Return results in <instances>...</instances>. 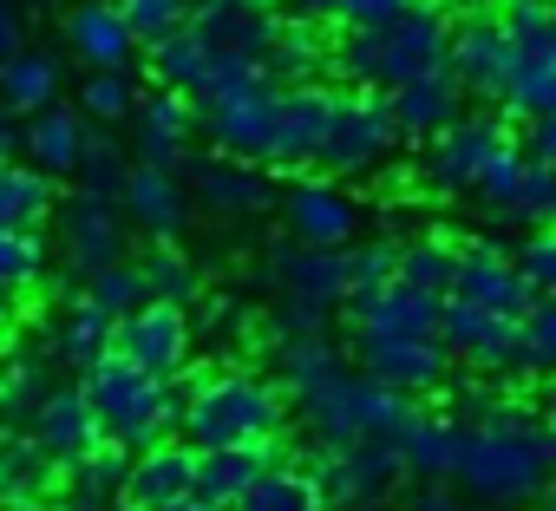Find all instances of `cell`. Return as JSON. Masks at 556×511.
Returning <instances> with one entry per match:
<instances>
[{
	"instance_id": "25",
	"label": "cell",
	"mask_w": 556,
	"mask_h": 511,
	"mask_svg": "<svg viewBox=\"0 0 556 511\" xmlns=\"http://www.w3.org/2000/svg\"><path fill=\"white\" fill-rule=\"evenodd\" d=\"M27 433L47 446V459H53V465H66L73 452H86V446L99 439V420H92L86 387H79V381H73V387H47V394H40V407H34V420H27Z\"/></svg>"
},
{
	"instance_id": "29",
	"label": "cell",
	"mask_w": 556,
	"mask_h": 511,
	"mask_svg": "<svg viewBox=\"0 0 556 511\" xmlns=\"http://www.w3.org/2000/svg\"><path fill=\"white\" fill-rule=\"evenodd\" d=\"M262 79L268 86H302V79H328V40L315 21H282L275 47L262 53Z\"/></svg>"
},
{
	"instance_id": "24",
	"label": "cell",
	"mask_w": 556,
	"mask_h": 511,
	"mask_svg": "<svg viewBox=\"0 0 556 511\" xmlns=\"http://www.w3.org/2000/svg\"><path fill=\"white\" fill-rule=\"evenodd\" d=\"M439 302L445 296H426V289H406V283H380V289H361L348 296V328H374V335H439Z\"/></svg>"
},
{
	"instance_id": "13",
	"label": "cell",
	"mask_w": 556,
	"mask_h": 511,
	"mask_svg": "<svg viewBox=\"0 0 556 511\" xmlns=\"http://www.w3.org/2000/svg\"><path fill=\"white\" fill-rule=\"evenodd\" d=\"M439 341L452 361L478 367V374H523L517 361V322L510 315H491V309H471L458 296L439 302Z\"/></svg>"
},
{
	"instance_id": "27",
	"label": "cell",
	"mask_w": 556,
	"mask_h": 511,
	"mask_svg": "<svg viewBox=\"0 0 556 511\" xmlns=\"http://www.w3.org/2000/svg\"><path fill=\"white\" fill-rule=\"evenodd\" d=\"M66 47H73V60L92 66V73L131 60V34H125V21H118L112 0H79V8H66Z\"/></svg>"
},
{
	"instance_id": "47",
	"label": "cell",
	"mask_w": 556,
	"mask_h": 511,
	"mask_svg": "<svg viewBox=\"0 0 556 511\" xmlns=\"http://www.w3.org/2000/svg\"><path fill=\"white\" fill-rule=\"evenodd\" d=\"M517 171H523V151H517V138H504V145L478 164V177H471V190H465V197H478V203H484V216H497V210L510 203V190H517Z\"/></svg>"
},
{
	"instance_id": "40",
	"label": "cell",
	"mask_w": 556,
	"mask_h": 511,
	"mask_svg": "<svg viewBox=\"0 0 556 511\" xmlns=\"http://www.w3.org/2000/svg\"><path fill=\"white\" fill-rule=\"evenodd\" d=\"M138 270H144V289L157 296V302H197V263L177 249V242H151L144 256H138Z\"/></svg>"
},
{
	"instance_id": "15",
	"label": "cell",
	"mask_w": 556,
	"mask_h": 511,
	"mask_svg": "<svg viewBox=\"0 0 556 511\" xmlns=\"http://www.w3.org/2000/svg\"><path fill=\"white\" fill-rule=\"evenodd\" d=\"M275 210H282V223H289L295 242H321V249H348L354 229H361L354 203L328 177H315V171H295V184L275 190Z\"/></svg>"
},
{
	"instance_id": "1",
	"label": "cell",
	"mask_w": 556,
	"mask_h": 511,
	"mask_svg": "<svg viewBox=\"0 0 556 511\" xmlns=\"http://www.w3.org/2000/svg\"><path fill=\"white\" fill-rule=\"evenodd\" d=\"M549 465H556V433L543 426V413L517 407V400H497L484 420L458 426V459H452V478L497 504V511H517L530 498L549 491Z\"/></svg>"
},
{
	"instance_id": "12",
	"label": "cell",
	"mask_w": 556,
	"mask_h": 511,
	"mask_svg": "<svg viewBox=\"0 0 556 511\" xmlns=\"http://www.w3.org/2000/svg\"><path fill=\"white\" fill-rule=\"evenodd\" d=\"M177 184L197 197V203H210V210H223V216H255V210H275V184H268V171L262 164H249V158H223V151H184L177 158Z\"/></svg>"
},
{
	"instance_id": "50",
	"label": "cell",
	"mask_w": 556,
	"mask_h": 511,
	"mask_svg": "<svg viewBox=\"0 0 556 511\" xmlns=\"http://www.w3.org/2000/svg\"><path fill=\"white\" fill-rule=\"evenodd\" d=\"M393 256H400V242H387V236H374V242H348V296L393 283Z\"/></svg>"
},
{
	"instance_id": "9",
	"label": "cell",
	"mask_w": 556,
	"mask_h": 511,
	"mask_svg": "<svg viewBox=\"0 0 556 511\" xmlns=\"http://www.w3.org/2000/svg\"><path fill=\"white\" fill-rule=\"evenodd\" d=\"M262 289L268 296H302L321 309L348 302V249H321V242H295V236H275L262 249Z\"/></svg>"
},
{
	"instance_id": "17",
	"label": "cell",
	"mask_w": 556,
	"mask_h": 511,
	"mask_svg": "<svg viewBox=\"0 0 556 511\" xmlns=\"http://www.w3.org/2000/svg\"><path fill=\"white\" fill-rule=\"evenodd\" d=\"M445 296H458L471 309H491V315H510V322L530 302H543V296L523 289V276L510 270V249H497V242H465L458 249V270H452V289Z\"/></svg>"
},
{
	"instance_id": "48",
	"label": "cell",
	"mask_w": 556,
	"mask_h": 511,
	"mask_svg": "<svg viewBox=\"0 0 556 511\" xmlns=\"http://www.w3.org/2000/svg\"><path fill=\"white\" fill-rule=\"evenodd\" d=\"M112 8H118L131 47H151V40H164L170 27L190 21V0H112Z\"/></svg>"
},
{
	"instance_id": "57",
	"label": "cell",
	"mask_w": 556,
	"mask_h": 511,
	"mask_svg": "<svg viewBox=\"0 0 556 511\" xmlns=\"http://www.w3.org/2000/svg\"><path fill=\"white\" fill-rule=\"evenodd\" d=\"M328 511H387V498H341V504H328Z\"/></svg>"
},
{
	"instance_id": "10",
	"label": "cell",
	"mask_w": 556,
	"mask_h": 511,
	"mask_svg": "<svg viewBox=\"0 0 556 511\" xmlns=\"http://www.w3.org/2000/svg\"><path fill=\"white\" fill-rule=\"evenodd\" d=\"M504 66H510L504 21H497L491 8L458 14V21H452V34H445V73L465 86V99L497 105V99H504Z\"/></svg>"
},
{
	"instance_id": "2",
	"label": "cell",
	"mask_w": 556,
	"mask_h": 511,
	"mask_svg": "<svg viewBox=\"0 0 556 511\" xmlns=\"http://www.w3.org/2000/svg\"><path fill=\"white\" fill-rule=\"evenodd\" d=\"M445 34H452V14L439 0H406L400 14L341 27L328 40V79H348V92H393L400 79L445 66Z\"/></svg>"
},
{
	"instance_id": "20",
	"label": "cell",
	"mask_w": 556,
	"mask_h": 511,
	"mask_svg": "<svg viewBox=\"0 0 556 511\" xmlns=\"http://www.w3.org/2000/svg\"><path fill=\"white\" fill-rule=\"evenodd\" d=\"M387 112H393V132H400V145L406 138H432V132H445L458 112H465V86L445 73V66H432V73H413V79H400L393 92H387Z\"/></svg>"
},
{
	"instance_id": "30",
	"label": "cell",
	"mask_w": 556,
	"mask_h": 511,
	"mask_svg": "<svg viewBox=\"0 0 556 511\" xmlns=\"http://www.w3.org/2000/svg\"><path fill=\"white\" fill-rule=\"evenodd\" d=\"M400 459H406V478H452V459H458V420L419 407V413L400 426Z\"/></svg>"
},
{
	"instance_id": "26",
	"label": "cell",
	"mask_w": 556,
	"mask_h": 511,
	"mask_svg": "<svg viewBox=\"0 0 556 511\" xmlns=\"http://www.w3.org/2000/svg\"><path fill=\"white\" fill-rule=\"evenodd\" d=\"M79 138H86L79 105H60V99H53V105H40V112L21 119V158H27L34 171H47V177H66V171H73Z\"/></svg>"
},
{
	"instance_id": "42",
	"label": "cell",
	"mask_w": 556,
	"mask_h": 511,
	"mask_svg": "<svg viewBox=\"0 0 556 511\" xmlns=\"http://www.w3.org/2000/svg\"><path fill=\"white\" fill-rule=\"evenodd\" d=\"M40 394H47L40 354H14L8 367H0V420H8V426H27L34 407H40Z\"/></svg>"
},
{
	"instance_id": "18",
	"label": "cell",
	"mask_w": 556,
	"mask_h": 511,
	"mask_svg": "<svg viewBox=\"0 0 556 511\" xmlns=\"http://www.w3.org/2000/svg\"><path fill=\"white\" fill-rule=\"evenodd\" d=\"M275 459H282V446L275 439H236V446H197V465H190V491L216 511H229Z\"/></svg>"
},
{
	"instance_id": "39",
	"label": "cell",
	"mask_w": 556,
	"mask_h": 511,
	"mask_svg": "<svg viewBox=\"0 0 556 511\" xmlns=\"http://www.w3.org/2000/svg\"><path fill=\"white\" fill-rule=\"evenodd\" d=\"M53 478H60V465L47 459V446L27 426H14L8 439H0V485L8 491H47Z\"/></svg>"
},
{
	"instance_id": "6",
	"label": "cell",
	"mask_w": 556,
	"mask_h": 511,
	"mask_svg": "<svg viewBox=\"0 0 556 511\" xmlns=\"http://www.w3.org/2000/svg\"><path fill=\"white\" fill-rule=\"evenodd\" d=\"M105 348H112V354H125L131 367H144L151 381H170V374H184V367H190L197 335H190V315H184L177 302L144 296L131 315H118V322H112V341H105Z\"/></svg>"
},
{
	"instance_id": "14",
	"label": "cell",
	"mask_w": 556,
	"mask_h": 511,
	"mask_svg": "<svg viewBox=\"0 0 556 511\" xmlns=\"http://www.w3.org/2000/svg\"><path fill=\"white\" fill-rule=\"evenodd\" d=\"M282 8L275 0H190V34L203 40V47H216V53H242V60H255L262 66V53L275 47V34H282Z\"/></svg>"
},
{
	"instance_id": "28",
	"label": "cell",
	"mask_w": 556,
	"mask_h": 511,
	"mask_svg": "<svg viewBox=\"0 0 556 511\" xmlns=\"http://www.w3.org/2000/svg\"><path fill=\"white\" fill-rule=\"evenodd\" d=\"M53 203H60V184L47 171H34L27 158L0 164V229H47Z\"/></svg>"
},
{
	"instance_id": "37",
	"label": "cell",
	"mask_w": 556,
	"mask_h": 511,
	"mask_svg": "<svg viewBox=\"0 0 556 511\" xmlns=\"http://www.w3.org/2000/svg\"><path fill=\"white\" fill-rule=\"evenodd\" d=\"M144 53H151V79H157V86H170V92H184V99L197 92L203 60H210V47H203L190 27H170V34H164V40H151Z\"/></svg>"
},
{
	"instance_id": "56",
	"label": "cell",
	"mask_w": 556,
	"mask_h": 511,
	"mask_svg": "<svg viewBox=\"0 0 556 511\" xmlns=\"http://www.w3.org/2000/svg\"><path fill=\"white\" fill-rule=\"evenodd\" d=\"M144 511H216V504H203L197 491H184V498H164V504H144Z\"/></svg>"
},
{
	"instance_id": "38",
	"label": "cell",
	"mask_w": 556,
	"mask_h": 511,
	"mask_svg": "<svg viewBox=\"0 0 556 511\" xmlns=\"http://www.w3.org/2000/svg\"><path fill=\"white\" fill-rule=\"evenodd\" d=\"M79 296L99 309V315H131L151 289H144V270L131 263V256H118V263H105V270H92V276H79Z\"/></svg>"
},
{
	"instance_id": "16",
	"label": "cell",
	"mask_w": 556,
	"mask_h": 511,
	"mask_svg": "<svg viewBox=\"0 0 556 511\" xmlns=\"http://www.w3.org/2000/svg\"><path fill=\"white\" fill-rule=\"evenodd\" d=\"M60 210V249H66V263H73V276H92V270H105V263H118L125 256V210L118 203H105V197H86V190H73L66 203H53Z\"/></svg>"
},
{
	"instance_id": "45",
	"label": "cell",
	"mask_w": 556,
	"mask_h": 511,
	"mask_svg": "<svg viewBox=\"0 0 556 511\" xmlns=\"http://www.w3.org/2000/svg\"><path fill=\"white\" fill-rule=\"evenodd\" d=\"M47 270V229H0V289H34Z\"/></svg>"
},
{
	"instance_id": "5",
	"label": "cell",
	"mask_w": 556,
	"mask_h": 511,
	"mask_svg": "<svg viewBox=\"0 0 556 511\" xmlns=\"http://www.w3.org/2000/svg\"><path fill=\"white\" fill-rule=\"evenodd\" d=\"M393 145H400V132H393L387 92H334L328 132H321L308 171H315V177H361V171L387 164Z\"/></svg>"
},
{
	"instance_id": "35",
	"label": "cell",
	"mask_w": 556,
	"mask_h": 511,
	"mask_svg": "<svg viewBox=\"0 0 556 511\" xmlns=\"http://www.w3.org/2000/svg\"><path fill=\"white\" fill-rule=\"evenodd\" d=\"M105 341H112V315H99L79 289L66 296V315H60V328H53V354L79 374V367H92L99 354H105Z\"/></svg>"
},
{
	"instance_id": "59",
	"label": "cell",
	"mask_w": 556,
	"mask_h": 511,
	"mask_svg": "<svg viewBox=\"0 0 556 511\" xmlns=\"http://www.w3.org/2000/svg\"><path fill=\"white\" fill-rule=\"evenodd\" d=\"M34 8H53V0H34Z\"/></svg>"
},
{
	"instance_id": "33",
	"label": "cell",
	"mask_w": 556,
	"mask_h": 511,
	"mask_svg": "<svg viewBox=\"0 0 556 511\" xmlns=\"http://www.w3.org/2000/svg\"><path fill=\"white\" fill-rule=\"evenodd\" d=\"M125 171H131V151H125V138H112V132H86V138H79V158H73V171H66V177H79L73 190L118 203V190H125Z\"/></svg>"
},
{
	"instance_id": "19",
	"label": "cell",
	"mask_w": 556,
	"mask_h": 511,
	"mask_svg": "<svg viewBox=\"0 0 556 511\" xmlns=\"http://www.w3.org/2000/svg\"><path fill=\"white\" fill-rule=\"evenodd\" d=\"M118 210H125V223H138L151 242H177L184 223H190V190L177 184V171L131 164V171H125V190H118Z\"/></svg>"
},
{
	"instance_id": "41",
	"label": "cell",
	"mask_w": 556,
	"mask_h": 511,
	"mask_svg": "<svg viewBox=\"0 0 556 511\" xmlns=\"http://www.w3.org/2000/svg\"><path fill=\"white\" fill-rule=\"evenodd\" d=\"M255 86H262V66H255V60H242V53H216V47H210V60H203V79H197L190 105L203 112V105L242 99V92H255Z\"/></svg>"
},
{
	"instance_id": "32",
	"label": "cell",
	"mask_w": 556,
	"mask_h": 511,
	"mask_svg": "<svg viewBox=\"0 0 556 511\" xmlns=\"http://www.w3.org/2000/svg\"><path fill=\"white\" fill-rule=\"evenodd\" d=\"M60 99V60L53 53H34V47H21L14 60H0V105L8 112H40V105H53Z\"/></svg>"
},
{
	"instance_id": "34",
	"label": "cell",
	"mask_w": 556,
	"mask_h": 511,
	"mask_svg": "<svg viewBox=\"0 0 556 511\" xmlns=\"http://www.w3.org/2000/svg\"><path fill=\"white\" fill-rule=\"evenodd\" d=\"M491 223H504V229H536V223H556V158H523L517 190H510V203H504Z\"/></svg>"
},
{
	"instance_id": "3",
	"label": "cell",
	"mask_w": 556,
	"mask_h": 511,
	"mask_svg": "<svg viewBox=\"0 0 556 511\" xmlns=\"http://www.w3.org/2000/svg\"><path fill=\"white\" fill-rule=\"evenodd\" d=\"M289 426V400L275 381L262 374H203L190 394H184V420H177V439L190 446H236V439H282Z\"/></svg>"
},
{
	"instance_id": "43",
	"label": "cell",
	"mask_w": 556,
	"mask_h": 511,
	"mask_svg": "<svg viewBox=\"0 0 556 511\" xmlns=\"http://www.w3.org/2000/svg\"><path fill=\"white\" fill-rule=\"evenodd\" d=\"M131 105H138V86L125 79V66H105L79 86V119H92V125H125Z\"/></svg>"
},
{
	"instance_id": "51",
	"label": "cell",
	"mask_w": 556,
	"mask_h": 511,
	"mask_svg": "<svg viewBox=\"0 0 556 511\" xmlns=\"http://www.w3.org/2000/svg\"><path fill=\"white\" fill-rule=\"evenodd\" d=\"M400 8L406 0H334V27H367V21H387Z\"/></svg>"
},
{
	"instance_id": "46",
	"label": "cell",
	"mask_w": 556,
	"mask_h": 511,
	"mask_svg": "<svg viewBox=\"0 0 556 511\" xmlns=\"http://www.w3.org/2000/svg\"><path fill=\"white\" fill-rule=\"evenodd\" d=\"M510 270L523 276L530 296H556V229H549V223L523 229V242L510 249Z\"/></svg>"
},
{
	"instance_id": "58",
	"label": "cell",
	"mask_w": 556,
	"mask_h": 511,
	"mask_svg": "<svg viewBox=\"0 0 556 511\" xmlns=\"http://www.w3.org/2000/svg\"><path fill=\"white\" fill-rule=\"evenodd\" d=\"M445 14H471V8H497V0H439Z\"/></svg>"
},
{
	"instance_id": "49",
	"label": "cell",
	"mask_w": 556,
	"mask_h": 511,
	"mask_svg": "<svg viewBox=\"0 0 556 511\" xmlns=\"http://www.w3.org/2000/svg\"><path fill=\"white\" fill-rule=\"evenodd\" d=\"M328 328H334V309L302 302V296H275V309H268V335L275 341H308V335H328Z\"/></svg>"
},
{
	"instance_id": "36",
	"label": "cell",
	"mask_w": 556,
	"mask_h": 511,
	"mask_svg": "<svg viewBox=\"0 0 556 511\" xmlns=\"http://www.w3.org/2000/svg\"><path fill=\"white\" fill-rule=\"evenodd\" d=\"M452 270H458V242H445V236H413L393 256V283L426 289V296H445L452 289Z\"/></svg>"
},
{
	"instance_id": "7",
	"label": "cell",
	"mask_w": 556,
	"mask_h": 511,
	"mask_svg": "<svg viewBox=\"0 0 556 511\" xmlns=\"http://www.w3.org/2000/svg\"><path fill=\"white\" fill-rule=\"evenodd\" d=\"M354 335V367L400 387V394H439L452 381V354L439 335H374V328H348Z\"/></svg>"
},
{
	"instance_id": "21",
	"label": "cell",
	"mask_w": 556,
	"mask_h": 511,
	"mask_svg": "<svg viewBox=\"0 0 556 511\" xmlns=\"http://www.w3.org/2000/svg\"><path fill=\"white\" fill-rule=\"evenodd\" d=\"M131 119H138V132H131V164H157V171H177V158L190 151V132H197V105L184 99V92H151V99H138L131 105Z\"/></svg>"
},
{
	"instance_id": "44",
	"label": "cell",
	"mask_w": 556,
	"mask_h": 511,
	"mask_svg": "<svg viewBox=\"0 0 556 511\" xmlns=\"http://www.w3.org/2000/svg\"><path fill=\"white\" fill-rule=\"evenodd\" d=\"M517 361H523L530 381H543V374L556 367V302H549V296L517 315Z\"/></svg>"
},
{
	"instance_id": "22",
	"label": "cell",
	"mask_w": 556,
	"mask_h": 511,
	"mask_svg": "<svg viewBox=\"0 0 556 511\" xmlns=\"http://www.w3.org/2000/svg\"><path fill=\"white\" fill-rule=\"evenodd\" d=\"M190 465H197V446L190 439H151L125 459V478H118V504L125 511H144V504H164V498H184L190 491Z\"/></svg>"
},
{
	"instance_id": "8",
	"label": "cell",
	"mask_w": 556,
	"mask_h": 511,
	"mask_svg": "<svg viewBox=\"0 0 556 511\" xmlns=\"http://www.w3.org/2000/svg\"><path fill=\"white\" fill-rule=\"evenodd\" d=\"M504 138H517V125H510L497 105H484V112H471V119L458 112L445 132L426 138V184H432L439 197H465L471 177H478V164H484Z\"/></svg>"
},
{
	"instance_id": "11",
	"label": "cell",
	"mask_w": 556,
	"mask_h": 511,
	"mask_svg": "<svg viewBox=\"0 0 556 511\" xmlns=\"http://www.w3.org/2000/svg\"><path fill=\"white\" fill-rule=\"evenodd\" d=\"M328 112H334V86H321V79L275 86V125H268L262 171H308L315 164V145L328 132Z\"/></svg>"
},
{
	"instance_id": "23",
	"label": "cell",
	"mask_w": 556,
	"mask_h": 511,
	"mask_svg": "<svg viewBox=\"0 0 556 511\" xmlns=\"http://www.w3.org/2000/svg\"><path fill=\"white\" fill-rule=\"evenodd\" d=\"M197 119H203V132H210V151L262 164V158H268V125H275V86L262 79L255 92L223 99V105H203Z\"/></svg>"
},
{
	"instance_id": "53",
	"label": "cell",
	"mask_w": 556,
	"mask_h": 511,
	"mask_svg": "<svg viewBox=\"0 0 556 511\" xmlns=\"http://www.w3.org/2000/svg\"><path fill=\"white\" fill-rule=\"evenodd\" d=\"M27 47V27H21V14L8 8V0H0V60H14Z\"/></svg>"
},
{
	"instance_id": "4",
	"label": "cell",
	"mask_w": 556,
	"mask_h": 511,
	"mask_svg": "<svg viewBox=\"0 0 556 511\" xmlns=\"http://www.w3.org/2000/svg\"><path fill=\"white\" fill-rule=\"evenodd\" d=\"M79 387H86L92 420H99L105 439H118L125 452H138V446L157 439V394H164V381H151L144 367H131L125 354L105 348L92 367H79Z\"/></svg>"
},
{
	"instance_id": "61",
	"label": "cell",
	"mask_w": 556,
	"mask_h": 511,
	"mask_svg": "<svg viewBox=\"0 0 556 511\" xmlns=\"http://www.w3.org/2000/svg\"><path fill=\"white\" fill-rule=\"evenodd\" d=\"M0 498H8V485H0Z\"/></svg>"
},
{
	"instance_id": "52",
	"label": "cell",
	"mask_w": 556,
	"mask_h": 511,
	"mask_svg": "<svg viewBox=\"0 0 556 511\" xmlns=\"http://www.w3.org/2000/svg\"><path fill=\"white\" fill-rule=\"evenodd\" d=\"M406 511H471L465 498H452V485L445 478H419V491H413V504Z\"/></svg>"
},
{
	"instance_id": "31",
	"label": "cell",
	"mask_w": 556,
	"mask_h": 511,
	"mask_svg": "<svg viewBox=\"0 0 556 511\" xmlns=\"http://www.w3.org/2000/svg\"><path fill=\"white\" fill-rule=\"evenodd\" d=\"M229 511H328V498H321V485L308 478V465H295V459H275Z\"/></svg>"
},
{
	"instance_id": "60",
	"label": "cell",
	"mask_w": 556,
	"mask_h": 511,
	"mask_svg": "<svg viewBox=\"0 0 556 511\" xmlns=\"http://www.w3.org/2000/svg\"><path fill=\"white\" fill-rule=\"evenodd\" d=\"M0 302H8V289H0Z\"/></svg>"
},
{
	"instance_id": "54",
	"label": "cell",
	"mask_w": 556,
	"mask_h": 511,
	"mask_svg": "<svg viewBox=\"0 0 556 511\" xmlns=\"http://www.w3.org/2000/svg\"><path fill=\"white\" fill-rule=\"evenodd\" d=\"M275 8L295 21H334V0H275Z\"/></svg>"
},
{
	"instance_id": "55",
	"label": "cell",
	"mask_w": 556,
	"mask_h": 511,
	"mask_svg": "<svg viewBox=\"0 0 556 511\" xmlns=\"http://www.w3.org/2000/svg\"><path fill=\"white\" fill-rule=\"evenodd\" d=\"M8 158H21V112L0 105V164H8Z\"/></svg>"
}]
</instances>
